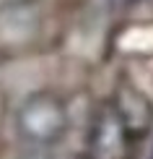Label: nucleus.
<instances>
[{
    "instance_id": "2",
    "label": "nucleus",
    "mask_w": 153,
    "mask_h": 159,
    "mask_svg": "<svg viewBox=\"0 0 153 159\" xmlns=\"http://www.w3.org/2000/svg\"><path fill=\"white\" fill-rule=\"evenodd\" d=\"M127 123L117 112L114 104H104L96 112L88 133V157L91 159H127L132 141Z\"/></svg>"
},
{
    "instance_id": "1",
    "label": "nucleus",
    "mask_w": 153,
    "mask_h": 159,
    "mask_svg": "<svg viewBox=\"0 0 153 159\" xmlns=\"http://www.w3.org/2000/svg\"><path fill=\"white\" fill-rule=\"evenodd\" d=\"M68 107L52 91H34L16 110V130L31 146H52L68 130Z\"/></svg>"
},
{
    "instance_id": "3",
    "label": "nucleus",
    "mask_w": 153,
    "mask_h": 159,
    "mask_svg": "<svg viewBox=\"0 0 153 159\" xmlns=\"http://www.w3.org/2000/svg\"><path fill=\"white\" fill-rule=\"evenodd\" d=\"M112 104H114L117 112L122 115V120L127 123V128H130L132 136L143 133V130L148 128V123H151V107H148V102H145L138 91L122 89L117 94V102H112Z\"/></svg>"
}]
</instances>
